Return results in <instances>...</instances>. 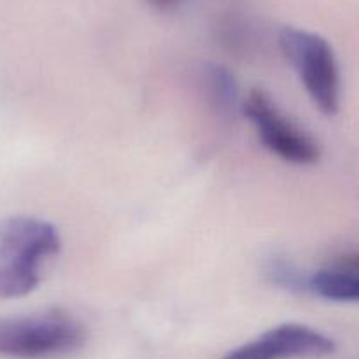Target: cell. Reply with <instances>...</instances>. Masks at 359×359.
I'll return each mask as SVG.
<instances>
[{"mask_svg": "<svg viewBox=\"0 0 359 359\" xmlns=\"http://www.w3.org/2000/svg\"><path fill=\"white\" fill-rule=\"evenodd\" d=\"M241 107L256 130L259 142L277 158L302 167L319 161L321 149L314 137L287 118L265 91H249Z\"/></svg>", "mask_w": 359, "mask_h": 359, "instance_id": "4", "label": "cell"}, {"mask_svg": "<svg viewBox=\"0 0 359 359\" xmlns=\"http://www.w3.org/2000/svg\"><path fill=\"white\" fill-rule=\"evenodd\" d=\"M62 248L55 224L34 216L0 219V300L28 297L39 286L42 266Z\"/></svg>", "mask_w": 359, "mask_h": 359, "instance_id": "1", "label": "cell"}, {"mask_svg": "<svg viewBox=\"0 0 359 359\" xmlns=\"http://www.w3.org/2000/svg\"><path fill=\"white\" fill-rule=\"evenodd\" d=\"M335 340L300 323H284L228 351L223 359H302L335 353Z\"/></svg>", "mask_w": 359, "mask_h": 359, "instance_id": "5", "label": "cell"}, {"mask_svg": "<svg viewBox=\"0 0 359 359\" xmlns=\"http://www.w3.org/2000/svg\"><path fill=\"white\" fill-rule=\"evenodd\" d=\"M279 46L316 107L323 114H335L340 107V69L332 44L316 32L284 27Z\"/></svg>", "mask_w": 359, "mask_h": 359, "instance_id": "3", "label": "cell"}, {"mask_svg": "<svg viewBox=\"0 0 359 359\" xmlns=\"http://www.w3.org/2000/svg\"><path fill=\"white\" fill-rule=\"evenodd\" d=\"M266 277L276 286L293 291V293H304L305 283H307V273L283 258H273L266 265Z\"/></svg>", "mask_w": 359, "mask_h": 359, "instance_id": "8", "label": "cell"}, {"mask_svg": "<svg viewBox=\"0 0 359 359\" xmlns=\"http://www.w3.org/2000/svg\"><path fill=\"white\" fill-rule=\"evenodd\" d=\"M149 2L154 4L156 7H160V9H174L175 6H179L181 0H149Z\"/></svg>", "mask_w": 359, "mask_h": 359, "instance_id": "9", "label": "cell"}, {"mask_svg": "<svg viewBox=\"0 0 359 359\" xmlns=\"http://www.w3.org/2000/svg\"><path fill=\"white\" fill-rule=\"evenodd\" d=\"M79 319L60 309L0 318V358L55 359L76 353L86 342Z\"/></svg>", "mask_w": 359, "mask_h": 359, "instance_id": "2", "label": "cell"}, {"mask_svg": "<svg viewBox=\"0 0 359 359\" xmlns=\"http://www.w3.org/2000/svg\"><path fill=\"white\" fill-rule=\"evenodd\" d=\"M305 291L335 304H356L359 300V276L354 258L340 259L307 273Z\"/></svg>", "mask_w": 359, "mask_h": 359, "instance_id": "6", "label": "cell"}, {"mask_svg": "<svg viewBox=\"0 0 359 359\" xmlns=\"http://www.w3.org/2000/svg\"><path fill=\"white\" fill-rule=\"evenodd\" d=\"M202 83L205 88L207 98L221 114H231L237 109L241 97H238V84L233 74L223 65L203 67Z\"/></svg>", "mask_w": 359, "mask_h": 359, "instance_id": "7", "label": "cell"}]
</instances>
